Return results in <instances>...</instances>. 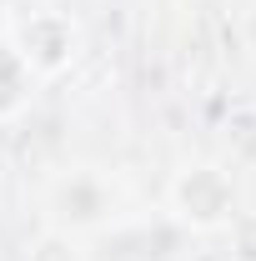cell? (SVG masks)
Segmentation results:
<instances>
[{
  "label": "cell",
  "instance_id": "1",
  "mask_svg": "<svg viewBox=\"0 0 256 261\" xmlns=\"http://www.w3.org/2000/svg\"><path fill=\"white\" fill-rule=\"evenodd\" d=\"M171 201H176V211H181V221H191V226H221L226 216H231V181H226L216 166H191V171H181V181L171 186Z\"/></svg>",
  "mask_w": 256,
  "mask_h": 261
},
{
  "label": "cell",
  "instance_id": "2",
  "mask_svg": "<svg viewBox=\"0 0 256 261\" xmlns=\"http://www.w3.org/2000/svg\"><path fill=\"white\" fill-rule=\"evenodd\" d=\"M10 50L31 65V75H56L70 56H75V31L65 25L61 15H35L31 25H20Z\"/></svg>",
  "mask_w": 256,
  "mask_h": 261
},
{
  "label": "cell",
  "instance_id": "3",
  "mask_svg": "<svg viewBox=\"0 0 256 261\" xmlns=\"http://www.w3.org/2000/svg\"><path fill=\"white\" fill-rule=\"evenodd\" d=\"M31 86H35L31 65L20 61L10 45H0V116L20 111V106H25V96H31Z\"/></svg>",
  "mask_w": 256,
  "mask_h": 261
}]
</instances>
